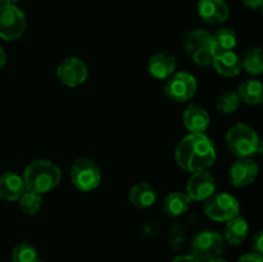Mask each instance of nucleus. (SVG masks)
Instances as JSON below:
<instances>
[{"label":"nucleus","instance_id":"3","mask_svg":"<svg viewBox=\"0 0 263 262\" xmlns=\"http://www.w3.org/2000/svg\"><path fill=\"white\" fill-rule=\"evenodd\" d=\"M226 145L230 153L238 158L253 157L262 153V140L258 134L246 123H236L226 134Z\"/></svg>","mask_w":263,"mask_h":262},{"label":"nucleus","instance_id":"13","mask_svg":"<svg viewBox=\"0 0 263 262\" xmlns=\"http://www.w3.org/2000/svg\"><path fill=\"white\" fill-rule=\"evenodd\" d=\"M197 12L208 25H221L230 15V9L225 0H199Z\"/></svg>","mask_w":263,"mask_h":262},{"label":"nucleus","instance_id":"16","mask_svg":"<svg viewBox=\"0 0 263 262\" xmlns=\"http://www.w3.org/2000/svg\"><path fill=\"white\" fill-rule=\"evenodd\" d=\"M182 121L192 134H204L210 126V115L203 107L198 104H190L182 115Z\"/></svg>","mask_w":263,"mask_h":262},{"label":"nucleus","instance_id":"30","mask_svg":"<svg viewBox=\"0 0 263 262\" xmlns=\"http://www.w3.org/2000/svg\"><path fill=\"white\" fill-rule=\"evenodd\" d=\"M241 3L249 9H259L263 4V0H241Z\"/></svg>","mask_w":263,"mask_h":262},{"label":"nucleus","instance_id":"11","mask_svg":"<svg viewBox=\"0 0 263 262\" xmlns=\"http://www.w3.org/2000/svg\"><path fill=\"white\" fill-rule=\"evenodd\" d=\"M87 73L89 71H87L86 64L76 57L66 58L57 67V76L59 81L69 87L84 84L87 79Z\"/></svg>","mask_w":263,"mask_h":262},{"label":"nucleus","instance_id":"4","mask_svg":"<svg viewBox=\"0 0 263 262\" xmlns=\"http://www.w3.org/2000/svg\"><path fill=\"white\" fill-rule=\"evenodd\" d=\"M184 49L194 63L199 66L212 64L215 54L212 49V35L208 31H189L184 38Z\"/></svg>","mask_w":263,"mask_h":262},{"label":"nucleus","instance_id":"14","mask_svg":"<svg viewBox=\"0 0 263 262\" xmlns=\"http://www.w3.org/2000/svg\"><path fill=\"white\" fill-rule=\"evenodd\" d=\"M177 61L170 51H159L151 57L148 62V71L154 79L167 80L175 72Z\"/></svg>","mask_w":263,"mask_h":262},{"label":"nucleus","instance_id":"15","mask_svg":"<svg viewBox=\"0 0 263 262\" xmlns=\"http://www.w3.org/2000/svg\"><path fill=\"white\" fill-rule=\"evenodd\" d=\"M26 190L22 176L14 172H4L0 175V198L14 202L25 194Z\"/></svg>","mask_w":263,"mask_h":262},{"label":"nucleus","instance_id":"31","mask_svg":"<svg viewBox=\"0 0 263 262\" xmlns=\"http://www.w3.org/2000/svg\"><path fill=\"white\" fill-rule=\"evenodd\" d=\"M171 262H200V261H198L195 257H193L192 254H190V256H179V257H176V258L172 259Z\"/></svg>","mask_w":263,"mask_h":262},{"label":"nucleus","instance_id":"17","mask_svg":"<svg viewBox=\"0 0 263 262\" xmlns=\"http://www.w3.org/2000/svg\"><path fill=\"white\" fill-rule=\"evenodd\" d=\"M212 64L216 71L225 77L238 76L243 69L240 55H238L234 50L217 54L213 58Z\"/></svg>","mask_w":263,"mask_h":262},{"label":"nucleus","instance_id":"12","mask_svg":"<svg viewBox=\"0 0 263 262\" xmlns=\"http://www.w3.org/2000/svg\"><path fill=\"white\" fill-rule=\"evenodd\" d=\"M258 164L253 157L238 158L230 167L229 177L230 182L236 188H246L253 184L258 176Z\"/></svg>","mask_w":263,"mask_h":262},{"label":"nucleus","instance_id":"7","mask_svg":"<svg viewBox=\"0 0 263 262\" xmlns=\"http://www.w3.org/2000/svg\"><path fill=\"white\" fill-rule=\"evenodd\" d=\"M238 199L229 193H215L204 203V213L213 221L226 222L239 215Z\"/></svg>","mask_w":263,"mask_h":262},{"label":"nucleus","instance_id":"18","mask_svg":"<svg viewBox=\"0 0 263 262\" xmlns=\"http://www.w3.org/2000/svg\"><path fill=\"white\" fill-rule=\"evenodd\" d=\"M128 199L135 207L149 208L156 203L157 192L151 184L141 181L131 188L130 193H128Z\"/></svg>","mask_w":263,"mask_h":262},{"label":"nucleus","instance_id":"33","mask_svg":"<svg viewBox=\"0 0 263 262\" xmlns=\"http://www.w3.org/2000/svg\"><path fill=\"white\" fill-rule=\"evenodd\" d=\"M18 0H0V4H7V5H15Z\"/></svg>","mask_w":263,"mask_h":262},{"label":"nucleus","instance_id":"27","mask_svg":"<svg viewBox=\"0 0 263 262\" xmlns=\"http://www.w3.org/2000/svg\"><path fill=\"white\" fill-rule=\"evenodd\" d=\"M185 240V230L182 226L175 223L171 229H170V244L174 247L175 249L179 248L182 246Z\"/></svg>","mask_w":263,"mask_h":262},{"label":"nucleus","instance_id":"19","mask_svg":"<svg viewBox=\"0 0 263 262\" xmlns=\"http://www.w3.org/2000/svg\"><path fill=\"white\" fill-rule=\"evenodd\" d=\"M190 202L192 200L187 197L186 193L174 192L164 198L162 208L168 217H179L189 210Z\"/></svg>","mask_w":263,"mask_h":262},{"label":"nucleus","instance_id":"10","mask_svg":"<svg viewBox=\"0 0 263 262\" xmlns=\"http://www.w3.org/2000/svg\"><path fill=\"white\" fill-rule=\"evenodd\" d=\"M216 179L208 170L193 172L186 184V195L190 200H205L215 194Z\"/></svg>","mask_w":263,"mask_h":262},{"label":"nucleus","instance_id":"25","mask_svg":"<svg viewBox=\"0 0 263 262\" xmlns=\"http://www.w3.org/2000/svg\"><path fill=\"white\" fill-rule=\"evenodd\" d=\"M240 99L235 91H226L216 100V107L223 115H231L240 107Z\"/></svg>","mask_w":263,"mask_h":262},{"label":"nucleus","instance_id":"6","mask_svg":"<svg viewBox=\"0 0 263 262\" xmlns=\"http://www.w3.org/2000/svg\"><path fill=\"white\" fill-rule=\"evenodd\" d=\"M71 180L80 192H91L97 189L102 180L99 166L90 158H79L71 167Z\"/></svg>","mask_w":263,"mask_h":262},{"label":"nucleus","instance_id":"23","mask_svg":"<svg viewBox=\"0 0 263 262\" xmlns=\"http://www.w3.org/2000/svg\"><path fill=\"white\" fill-rule=\"evenodd\" d=\"M241 58V67L252 76L263 73V53L259 46H249L244 50Z\"/></svg>","mask_w":263,"mask_h":262},{"label":"nucleus","instance_id":"29","mask_svg":"<svg viewBox=\"0 0 263 262\" xmlns=\"http://www.w3.org/2000/svg\"><path fill=\"white\" fill-rule=\"evenodd\" d=\"M238 262H263V257L257 253H247L238 259Z\"/></svg>","mask_w":263,"mask_h":262},{"label":"nucleus","instance_id":"2","mask_svg":"<svg viewBox=\"0 0 263 262\" xmlns=\"http://www.w3.org/2000/svg\"><path fill=\"white\" fill-rule=\"evenodd\" d=\"M22 177L28 192L43 195L58 186L62 172L54 162L49 159H36L26 167Z\"/></svg>","mask_w":263,"mask_h":262},{"label":"nucleus","instance_id":"34","mask_svg":"<svg viewBox=\"0 0 263 262\" xmlns=\"http://www.w3.org/2000/svg\"><path fill=\"white\" fill-rule=\"evenodd\" d=\"M208 262H228V261H225V259H222V258H220V257H218V258L211 259V261H208Z\"/></svg>","mask_w":263,"mask_h":262},{"label":"nucleus","instance_id":"24","mask_svg":"<svg viewBox=\"0 0 263 262\" xmlns=\"http://www.w3.org/2000/svg\"><path fill=\"white\" fill-rule=\"evenodd\" d=\"M20 208L25 215L33 216L43 207V197L36 193L26 190L25 194L20 198Z\"/></svg>","mask_w":263,"mask_h":262},{"label":"nucleus","instance_id":"9","mask_svg":"<svg viewBox=\"0 0 263 262\" xmlns=\"http://www.w3.org/2000/svg\"><path fill=\"white\" fill-rule=\"evenodd\" d=\"M198 89L195 77L189 72H174L164 84V94L170 100L176 103L192 99Z\"/></svg>","mask_w":263,"mask_h":262},{"label":"nucleus","instance_id":"1","mask_svg":"<svg viewBox=\"0 0 263 262\" xmlns=\"http://www.w3.org/2000/svg\"><path fill=\"white\" fill-rule=\"evenodd\" d=\"M175 159L179 167L187 172L208 170L217 159L213 141L204 134H192L185 136L176 146Z\"/></svg>","mask_w":263,"mask_h":262},{"label":"nucleus","instance_id":"8","mask_svg":"<svg viewBox=\"0 0 263 262\" xmlns=\"http://www.w3.org/2000/svg\"><path fill=\"white\" fill-rule=\"evenodd\" d=\"M26 15L17 5L0 4V39L14 41L26 30Z\"/></svg>","mask_w":263,"mask_h":262},{"label":"nucleus","instance_id":"5","mask_svg":"<svg viewBox=\"0 0 263 262\" xmlns=\"http://www.w3.org/2000/svg\"><path fill=\"white\" fill-rule=\"evenodd\" d=\"M225 241L218 231H200L192 243V256L200 262H208L222 254Z\"/></svg>","mask_w":263,"mask_h":262},{"label":"nucleus","instance_id":"21","mask_svg":"<svg viewBox=\"0 0 263 262\" xmlns=\"http://www.w3.org/2000/svg\"><path fill=\"white\" fill-rule=\"evenodd\" d=\"M225 226V239L229 244L233 246H239L244 239L247 238L249 231L248 222L241 216H235L231 220L226 221Z\"/></svg>","mask_w":263,"mask_h":262},{"label":"nucleus","instance_id":"22","mask_svg":"<svg viewBox=\"0 0 263 262\" xmlns=\"http://www.w3.org/2000/svg\"><path fill=\"white\" fill-rule=\"evenodd\" d=\"M236 94H238L240 102L251 105L261 104L263 102L262 82L258 80H247L239 85Z\"/></svg>","mask_w":263,"mask_h":262},{"label":"nucleus","instance_id":"20","mask_svg":"<svg viewBox=\"0 0 263 262\" xmlns=\"http://www.w3.org/2000/svg\"><path fill=\"white\" fill-rule=\"evenodd\" d=\"M236 45H238V35L234 28H220L216 31L215 35H212V49L215 57L225 51L234 50Z\"/></svg>","mask_w":263,"mask_h":262},{"label":"nucleus","instance_id":"26","mask_svg":"<svg viewBox=\"0 0 263 262\" xmlns=\"http://www.w3.org/2000/svg\"><path fill=\"white\" fill-rule=\"evenodd\" d=\"M12 262H41L37 251L28 243H21L12 252Z\"/></svg>","mask_w":263,"mask_h":262},{"label":"nucleus","instance_id":"28","mask_svg":"<svg viewBox=\"0 0 263 262\" xmlns=\"http://www.w3.org/2000/svg\"><path fill=\"white\" fill-rule=\"evenodd\" d=\"M252 247H253V252L257 254H263V233L258 231L256 235L253 236V240H252Z\"/></svg>","mask_w":263,"mask_h":262},{"label":"nucleus","instance_id":"32","mask_svg":"<svg viewBox=\"0 0 263 262\" xmlns=\"http://www.w3.org/2000/svg\"><path fill=\"white\" fill-rule=\"evenodd\" d=\"M5 63H7V54H5L4 49L0 46V69L5 66Z\"/></svg>","mask_w":263,"mask_h":262}]
</instances>
